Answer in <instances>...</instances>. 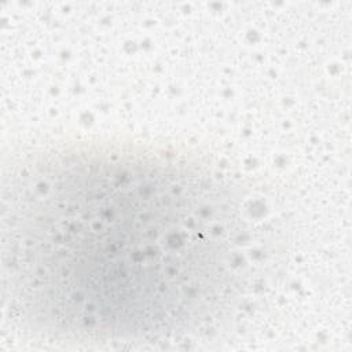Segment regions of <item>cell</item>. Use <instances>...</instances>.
Segmentation results:
<instances>
[{
	"label": "cell",
	"instance_id": "obj_1",
	"mask_svg": "<svg viewBox=\"0 0 352 352\" xmlns=\"http://www.w3.org/2000/svg\"><path fill=\"white\" fill-rule=\"evenodd\" d=\"M236 188L173 143L38 144L4 166L3 287L11 318L58 341H151L204 330L242 293Z\"/></svg>",
	"mask_w": 352,
	"mask_h": 352
}]
</instances>
